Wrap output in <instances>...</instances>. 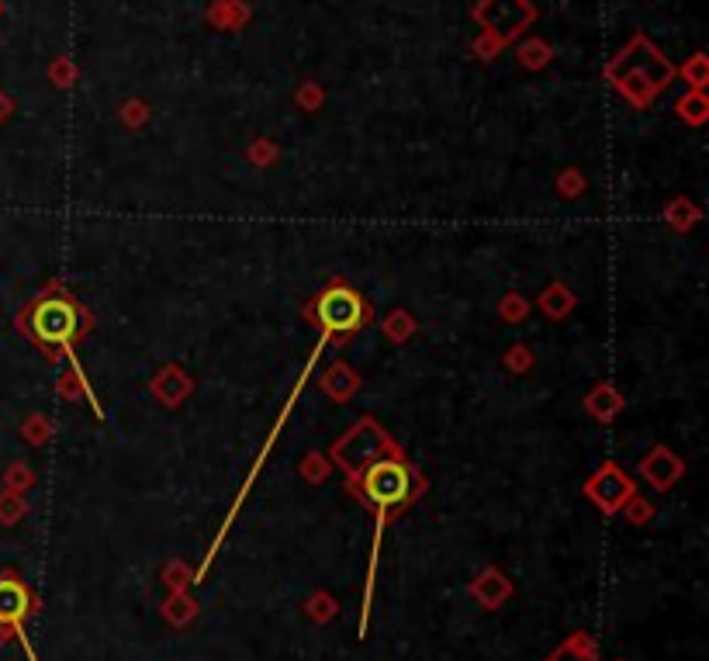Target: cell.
I'll use <instances>...</instances> for the list:
<instances>
[{
  "mask_svg": "<svg viewBox=\"0 0 709 661\" xmlns=\"http://www.w3.org/2000/svg\"><path fill=\"white\" fill-rule=\"evenodd\" d=\"M554 661H582V658H578V655H571V651H564V655H557Z\"/></svg>",
  "mask_w": 709,
  "mask_h": 661,
  "instance_id": "obj_5",
  "label": "cell"
},
{
  "mask_svg": "<svg viewBox=\"0 0 709 661\" xmlns=\"http://www.w3.org/2000/svg\"><path fill=\"white\" fill-rule=\"evenodd\" d=\"M25 613V589L0 578V620H18Z\"/></svg>",
  "mask_w": 709,
  "mask_h": 661,
  "instance_id": "obj_4",
  "label": "cell"
},
{
  "mask_svg": "<svg viewBox=\"0 0 709 661\" xmlns=\"http://www.w3.org/2000/svg\"><path fill=\"white\" fill-rule=\"evenodd\" d=\"M364 495L371 499V506H377V513H388L391 506L409 499V488H412V478H409V468L398 461H374L371 468L364 471Z\"/></svg>",
  "mask_w": 709,
  "mask_h": 661,
  "instance_id": "obj_2",
  "label": "cell"
},
{
  "mask_svg": "<svg viewBox=\"0 0 709 661\" xmlns=\"http://www.w3.org/2000/svg\"><path fill=\"white\" fill-rule=\"evenodd\" d=\"M319 322L329 333H353L364 322V302H360L357 291L336 284L319 298Z\"/></svg>",
  "mask_w": 709,
  "mask_h": 661,
  "instance_id": "obj_3",
  "label": "cell"
},
{
  "mask_svg": "<svg viewBox=\"0 0 709 661\" xmlns=\"http://www.w3.org/2000/svg\"><path fill=\"white\" fill-rule=\"evenodd\" d=\"M25 329L42 347H59V343L70 340L73 329H77V312H73L70 302L42 298V302H35V309L25 315Z\"/></svg>",
  "mask_w": 709,
  "mask_h": 661,
  "instance_id": "obj_1",
  "label": "cell"
}]
</instances>
